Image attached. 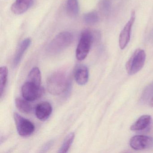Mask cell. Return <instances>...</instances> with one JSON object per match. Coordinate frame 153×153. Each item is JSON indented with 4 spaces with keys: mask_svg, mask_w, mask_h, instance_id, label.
<instances>
[{
    "mask_svg": "<svg viewBox=\"0 0 153 153\" xmlns=\"http://www.w3.org/2000/svg\"><path fill=\"white\" fill-rule=\"evenodd\" d=\"M70 85L68 74L61 71L52 74L47 80L48 91L53 95H59L64 93L68 88Z\"/></svg>",
    "mask_w": 153,
    "mask_h": 153,
    "instance_id": "obj_1",
    "label": "cell"
},
{
    "mask_svg": "<svg viewBox=\"0 0 153 153\" xmlns=\"http://www.w3.org/2000/svg\"><path fill=\"white\" fill-rule=\"evenodd\" d=\"M73 34L69 32H63L57 35L50 43L48 51L52 53L60 52L68 47L73 41Z\"/></svg>",
    "mask_w": 153,
    "mask_h": 153,
    "instance_id": "obj_2",
    "label": "cell"
},
{
    "mask_svg": "<svg viewBox=\"0 0 153 153\" xmlns=\"http://www.w3.org/2000/svg\"><path fill=\"white\" fill-rule=\"evenodd\" d=\"M146 54L144 50L137 49L135 51L126 64L127 72L129 75L136 74L144 67Z\"/></svg>",
    "mask_w": 153,
    "mask_h": 153,
    "instance_id": "obj_3",
    "label": "cell"
},
{
    "mask_svg": "<svg viewBox=\"0 0 153 153\" xmlns=\"http://www.w3.org/2000/svg\"><path fill=\"white\" fill-rule=\"evenodd\" d=\"M94 36L88 30H85L81 33L76 50V57L79 61L84 60L89 53Z\"/></svg>",
    "mask_w": 153,
    "mask_h": 153,
    "instance_id": "obj_4",
    "label": "cell"
},
{
    "mask_svg": "<svg viewBox=\"0 0 153 153\" xmlns=\"http://www.w3.org/2000/svg\"><path fill=\"white\" fill-rule=\"evenodd\" d=\"M21 91L24 98L29 102L37 100L45 93V89L42 87L38 86L29 81L24 84Z\"/></svg>",
    "mask_w": 153,
    "mask_h": 153,
    "instance_id": "obj_5",
    "label": "cell"
},
{
    "mask_svg": "<svg viewBox=\"0 0 153 153\" xmlns=\"http://www.w3.org/2000/svg\"><path fill=\"white\" fill-rule=\"evenodd\" d=\"M14 117L17 130L20 136L27 137L33 134L35 127L32 122L25 119L17 113H14Z\"/></svg>",
    "mask_w": 153,
    "mask_h": 153,
    "instance_id": "obj_6",
    "label": "cell"
},
{
    "mask_svg": "<svg viewBox=\"0 0 153 153\" xmlns=\"http://www.w3.org/2000/svg\"><path fill=\"white\" fill-rule=\"evenodd\" d=\"M131 147L136 150L148 149L153 147V138L145 135L133 136L130 140Z\"/></svg>",
    "mask_w": 153,
    "mask_h": 153,
    "instance_id": "obj_7",
    "label": "cell"
},
{
    "mask_svg": "<svg viewBox=\"0 0 153 153\" xmlns=\"http://www.w3.org/2000/svg\"><path fill=\"white\" fill-rule=\"evenodd\" d=\"M135 18L136 15L134 10L131 12L129 20L124 26L119 36V46L121 50L125 49L130 40L131 28Z\"/></svg>",
    "mask_w": 153,
    "mask_h": 153,
    "instance_id": "obj_8",
    "label": "cell"
},
{
    "mask_svg": "<svg viewBox=\"0 0 153 153\" xmlns=\"http://www.w3.org/2000/svg\"><path fill=\"white\" fill-rule=\"evenodd\" d=\"M52 112V107L49 102H42L38 104L36 108V115L39 120L42 121L47 120L51 114Z\"/></svg>",
    "mask_w": 153,
    "mask_h": 153,
    "instance_id": "obj_9",
    "label": "cell"
},
{
    "mask_svg": "<svg viewBox=\"0 0 153 153\" xmlns=\"http://www.w3.org/2000/svg\"><path fill=\"white\" fill-rule=\"evenodd\" d=\"M35 0H16L11 6L12 12L19 15L26 12L34 3Z\"/></svg>",
    "mask_w": 153,
    "mask_h": 153,
    "instance_id": "obj_10",
    "label": "cell"
},
{
    "mask_svg": "<svg viewBox=\"0 0 153 153\" xmlns=\"http://www.w3.org/2000/svg\"><path fill=\"white\" fill-rule=\"evenodd\" d=\"M31 39L27 38L23 40V42H21L19 44L13 59V66L14 68L17 67L20 63L25 52L31 45Z\"/></svg>",
    "mask_w": 153,
    "mask_h": 153,
    "instance_id": "obj_11",
    "label": "cell"
},
{
    "mask_svg": "<svg viewBox=\"0 0 153 153\" xmlns=\"http://www.w3.org/2000/svg\"><path fill=\"white\" fill-rule=\"evenodd\" d=\"M75 79L76 83L80 85H84L87 83L89 77V71L85 65H79L75 71Z\"/></svg>",
    "mask_w": 153,
    "mask_h": 153,
    "instance_id": "obj_12",
    "label": "cell"
},
{
    "mask_svg": "<svg viewBox=\"0 0 153 153\" xmlns=\"http://www.w3.org/2000/svg\"><path fill=\"white\" fill-rule=\"evenodd\" d=\"M151 117L149 115L140 116L130 127L131 130L133 131L143 130L147 128L151 123Z\"/></svg>",
    "mask_w": 153,
    "mask_h": 153,
    "instance_id": "obj_13",
    "label": "cell"
},
{
    "mask_svg": "<svg viewBox=\"0 0 153 153\" xmlns=\"http://www.w3.org/2000/svg\"><path fill=\"white\" fill-rule=\"evenodd\" d=\"M16 105L17 109L23 113L28 114L32 111V105L29 103V101L25 98H16Z\"/></svg>",
    "mask_w": 153,
    "mask_h": 153,
    "instance_id": "obj_14",
    "label": "cell"
},
{
    "mask_svg": "<svg viewBox=\"0 0 153 153\" xmlns=\"http://www.w3.org/2000/svg\"><path fill=\"white\" fill-rule=\"evenodd\" d=\"M27 81L31 82L38 86H41L42 76L41 71L37 67L34 68L30 71L28 75Z\"/></svg>",
    "mask_w": 153,
    "mask_h": 153,
    "instance_id": "obj_15",
    "label": "cell"
},
{
    "mask_svg": "<svg viewBox=\"0 0 153 153\" xmlns=\"http://www.w3.org/2000/svg\"><path fill=\"white\" fill-rule=\"evenodd\" d=\"M8 71L6 66L1 67L0 68V94L2 97L6 88L7 81Z\"/></svg>",
    "mask_w": 153,
    "mask_h": 153,
    "instance_id": "obj_16",
    "label": "cell"
},
{
    "mask_svg": "<svg viewBox=\"0 0 153 153\" xmlns=\"http://www.w3.org/2000/svg\"><path fill=\"white\" fill-rule=\"evenodd\" d=\"M67 12L70 16H76L79 11V5L78 0H68L67 3Z\"/></svg>",
    "mask_w": 153,
    "mask_h": 153,
    "instance_id": "obj_17",
    "label": "cell"
},
{
    "mask_svg": "<svg viewBox=\"0 0 153 153\" xmlns=\"http://www.w3.org/2000/svg\"><path fill=\"white\" fill-rule=\"evenodd\" d=\"M75 138V134L73 132L69 134L65 138L62 145L59 149V153H67L71 146Z\"/></svg>",
    "mask_w": 153,
    "mask_h": 153,
    "instance_id": "obj_18",
    "label": "cell"
},
{
    "mask_svg": "<svg viewBox=\"0 0 153 153\" xmlns=\"http://www.w3.org/2000/svg\"><path fill=\"white\" fill-rule=\"evenodd\" d=\"M99 17L98 14L96 12H91L87 13L84 16L85 22L90 25H95L99 21Z\"/></svg>",
    "mask_w": 153,
    "mask_h": 153,
    "instance_id": "obj_19",
    "label": "cell"
},
{
    "mask_svg": "<svg viewBox=\"0 0 153 153\" xmlns=\"http://www.w3.org/2000/svg\"><path fill=\"white\" fill-rule=\"evenodd\" d=\"M53 141H49L48 143H46V144L43 147L42 152H46V151H47V150H48V149L51 147V146L53 145Z\"/></svg>",
    "mask_w": 153,
    "mask_h": 153,
    "instance_id": "obj_20",
    "label": "cell"
},
{
    "mask_svg": "<svg viewBox=\"0 0 153 153\" xmlns=\"http://www.w3.org/2000/svg\"><path fill=\"white\" fill-rule=\"evenodd\" d=\"M150 105L151 107H153V97L151 98V100L150 101Z\"/></svg>",
    "mask_w": 153,
    "mask_h": 153,
    "instance_id": "obj_21",
    "label": "cell"
}]
</instances>
